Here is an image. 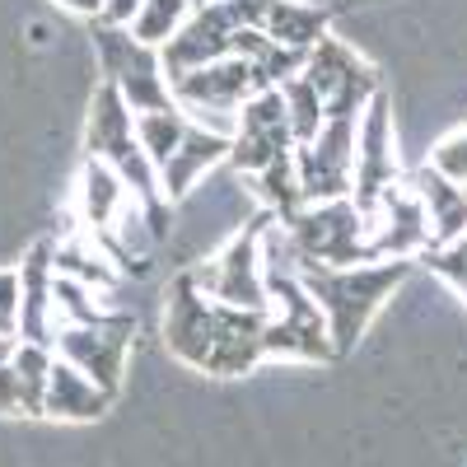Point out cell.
Masks as SVG:
<instances>
[{
  "instance_id": "1",
  "label": "cell",
  "mask_w": 467,
  "mask_h": 467,
  "mask_svg": "<svg viewBox=\"0 0 467 467\" xmlns=\"http://www.w3.org/2000/svg\"><path fill=\"white\" fill-rule=\"evenodd\" d=\"M266 318L271 314H244V308L206 299L182 271V276L169 285L164 346L192 369L234 379V374H248L257 360H266V350H262Z\"/></svg>"
},
{
  "instance_id": "2",
  "label": "cell",
  "mask_w": 467,
  "mask_h": 467,
  "mask_svg": "<svg viewBox=\"0 0 467 467\" xmlns=\"http://www.w3.org/2000/svg\"><path fill=\"white\" fill-rule=\"evenodd\" d=\"M407 271H411V262H402V257L360 262V266H318V262H304V290L314 295V304L323 308L337 356H346V350L365 337L369 318L383 308V299L407 281Z\"/></svg>"
},
{
  "instance_id": "3",
  "label": "cell",
  "mask_w": 467,
  "mask_h": 467,
  "mask_svg": "<svg viewBox=\"0 0 467 467\" xmlns=\"http://www.w3.org/2000/svg\"><path fill=\"white\" fill-rule=\"evenodd\" d=\"M85 150H89V160H103L108 169H117V178L131 187V197L150 211V220L160 224V234H164L173 206L164 202V192H160V169L145 160V150L136 140V112L122 103V94H117L108 80L94 89L89 127H85Z\"/></svg>"
},
{
  "instance_id": "4",
  "label": "cell",
  "mask_w": 467,
  "mask_h": 467,
  "mask_svg": "<svg viewBox=\"0 0 467 467\" xmlns=\"http://www.w3.org/2000/svg\"><path fill=\"white\" fill-rule=\"evenodd\" d=\"M276 220V215H257L248 220L234 239L197 262V266H187V276L192 285H197L206 299L215 304H229V308H244V314H271V299H266V276H262V229Z\"/></svg>"
},
{
  "instance_id": "5",
  "label": "cell",
  "mask_w": 467,
  "mask_h": 467,
  "mask_svg": "<svg viewBox=\"0 0 467 467\" xmlns=\"http://www.w3.org/2000/svg\"><path fill=\"white\" fill-rule=\"evenodd\" d=\"M285 229H290V239L299 244L304 262H318V266H360V262H374L369 215L350 197L304 206L299 215L285 220Z\"/></svg>"
},
{
  "instance_id": "6",
  "label": "cell",
  "mask_w": 467,
  "mask_h": 467,
  "mask_svg": "<svg viewBox=\"0 0 467 467\" xmlns=\"http://www.w3.org/2000/svg\"><path fill=\"white\" fill-rule=\"evenodd\" d=\"M94 47H99V66L103 80L122 94V103L140 117V112H160L173 108V85L164 75V61L154 47H140L131 28H112V24H94Z\"/></svg>"
},
{
  "instance_id": "7",
  "label": "cell",
  "mask_w": 467,
  "mask_h": 467,
  "mask_svg": "<svg viewBox=\"0 0 467 467\" xmlns=\"http://www.w3.org/2000/svg\"><path fill=\"white\" fill-rule=\"evenodd\" d=\"M356 131H360V117H327L314 140L295 145L304 206L350 197V187H356Z\"/></svg>"
},
{
  "instance_id": "8",
  "label": "cell",
  "mask_w": 467,
  "mask_h": 467,
  "mask_svg": "<svg viewBox=\"0 0 467 467\" xmlns=\"http://www.w3.org/2000/svg\"><path fill=\"white\" fill-rule=\"evenodd\" d=\"M295 154V131H290V112L281 89H262L239 108V131L229 140V169L257 178L276 160Z\"/></svg>"
},
{
  "instance_id": "9",
  "label": "cell",
  "mask_w": 467,
  "mask_h": 467,
  "mask_svg": "<svg viewBox=\"0 0 467 467\" xmlns=\"http://www.w3.org/2000/svg\"><path fill=\"white\" fill-rule=\"evenodd\" d=\"M131 327H136V318L112 323V327H57L52 350H57V360L80 369L94 388H103L108 398H117L122 393V379H127Z\"/></svg>"
},
{
  "instance_id": "10",
  "label": "cell",
  "mask_w": 467,
  "mask_h": 467,
  "mask_svg": "<svg viewBox=\"0 0 467 467\" xmlns=\"http://www.w3.org/2000/svg\"><path fill=\"white\" fill-rule=\"evenodd\" d=\"M398 178V150H393V103L379 89L369 99V108L360 112V131H356V187H350V202L365 215L374 211V202L383 197Z\"/></svg>"
},
{
  "instance_id": "11",
  "label": "cell",
  "mask_w": 467,
  "mask_h": 467,
  "mask_svg": "<svg viewBox=\"0 0 467 467\" xmlns=\"http://www.w3.org/2000/svg\"><path fill=\"white\" fill-rule=\"evenodd\" d=\"M369 248H374V262H383V257L411 262L425 248H435L431 220H425V206H420L411 182H393L374 202V211H369Z\"/></svg>"
},
{
  "instance_id": "12",
  "label": "cell",
  "mask_w": 467,
  "mask_h": 467,
  "mask_svg": "<svg viewBox=\"0 0 467 467\" xmlns=\"http://www.w3.org/2000/svg\"><path fill=\"white\" fill-rule=\"evenodd\" d=\"M262 94L257 89V75L244 57H224L215 66H202V70H187L173 80V103L192 117V112H229L239 117V108Z\"/></svg>"
},
{
  "instance_id": "13",
  "label": "cell",
  "mask_w": 467,
  "mask_h": 467,
  "mask_svg": "<svg viewBox=\"0 0 467 467\" xmlns=\"http://www.w3.org/2000/svg\"><path fill=\"white\" fill-rule=\"evenodd\" d=\"M234 33H239V19H234L229 0L224 5H211V10H192L182 33L160 52L169 85L178 80V75H187V70H202V66H215V61L234 57Z\"/></svg>"
},
{
  "instance_id": "14",
  "label": "cell",
  "mask_w": 467,
  "mask_h": 467,
  "mask_svg": "<svg viewBox=\"0 0 467 467\" xmlns=\"http://www.w3.org/2000/svg\"><path fill=\"white\" fill-rule=\"evenodd\" d=\"M15 271H19V341L52 346L57 337V244L37 239Z\"/></svg>"
},
{
  "instance_id": "15",
  "label": "cell",
  "mask_w": 467,
  "mask_h": 467,
  "mask_svg": "<svg viewBox=\"0 0 467 467\" xmlns=\"http://www.w3.org/2000/svg\"><path fill=\"white\" fill-rule=\"evenodd\" d=\"M220 164H229V140H224V136H211V131H202V127H187L182 145L173 150V160L160 169L164 202L173 206V202L192 197V187H197L211 169H220Z\"/></svg>"
},
{
  "instance_id": "16",
  "label": "cell",
  "mask_w": 467,
  "mask_h": 467,
  "mask_svg": "<svg viewBox=\"0 0 467 467\" xmlns=\"http://www.w3.org/2000/svg\"><path fill=\"white\" fill-rule=\"evenodd\" d=\"M416 197L425 206V220H431V234H435V244H458L467 239V187H458L453 178H444L440 169L425 164L416 178Z\"/></svg>"
},
{
  "instance_id": "17",
  "label": "cell",
  "mask_w": 467,
  "mask_h": 467,
  "mask_svg": "<svg viewBox=\"0 0 467 467\" xmlns=\"http://www.w3.org/2000/svg\"><path fill=\"white\" fill-rule=\"evenodd\" d=\"M75 202H80V215H85V229L94 234H108L112 220L127 211L131 202V187L117 178V169H108L103 160H89L80 169V187H75Z\"/></svg>"
},
{
  "instance_id": "18",
  "label": "cell",
  "mask_w": 467,
  "mask_h": 467,
  "mask_svg": "<svg viewBox=\"0 0 467 467\" xmlns=\"http://www.w3.org/2000/svg\"><path fill=\"white\" fill-rule=\"evenodd\" d=\"M112 407V398L103 388H94L80 369H70L66 360L52 365V383H47V402H43V416L52 420H94Z\"/></svg>"
},
{
  "instance_id": "19",
  "label": "cell",
  "mask_w": 467,
  "mask_h": 467,
  "mask_svg": "<svg viewBox=\"0 0 467 467\" xmlns=\"http://www.w3.org/2000/svg\"><path fill=\"white\" fill-rule=\"evenodd\" d=\"M262 33L290 52H314L327 37V10L308 5V0H271V15H266Z\"/></svg>"
},
{
  "instance_id": "20",
  "label": "cell",
  "mask_w": 467,
  "mask_h": 467,
  "mask_svg": "<svg viewBox=\"0 0 467 467\" xmlns=\"http://www.w3.org/2000/svg\"><path fill=\"white\" fill-rule=\"evenodd\" d=\"M57 276L80 281V285L108 295V290L117 285V266H112V257H108L103 248H94V244L85 239V234H70L66 244H57Z\"/></svg>"
},
{
  "instance_id": "21",
  "label": "cell",
  "mask_w": 467,
  "mask_h": 467,
  "mask_svg": "<svg viewBox=\"0 0 467 467\" xmlns=\"http://www.w3.org/2000/svg\"><path fill=\"white\" fill-rule=\"evenodd\" d=\"M187 112L173 103V108H160V112H140L136 117V140H140V150H145V160L154 164V169H164L169 160H173V150L182 145V136H187Z\"/></svg>"
},
{
  "instance_id": "22",
  "label": "cell",
  "mask_w": 467,
  "mask_h": 467,
  "mask_svg": "<svg viewBox=\"0 0 467 467\" xmlns=\"http://www.w3.org/2000/svg\"><path fill=\"white\" fill-rule=\"evenodd\" d=\"M10 365H15V374H19L24 416H43L47 383H52V365H57V350H52V346H43V341H19Z\"/></svg>"
},
{
  "instance_id": "23",
  "label": "cell",
  "mask_w": 467,
  "mask_h": 467,
  "mask_svg": "<svg viewBox=\"0 0 467 467\" xmlns=\"http://www.w3.org/2000/svg\"><path fill=\"white\" fill-rule=\"evenodd\" d=\"M192 19V5L187 0H145L136 24H131V37L140 47H154V52H164L173 37L182 33V24Z\"/></svg>"
},
{
  "instance_id": "24",
  "label": "cell",
  "mask_w": 467,
  "mask_h": 467,
  "mask_svg": "<svg viewBox=\"0 0 467 467\" xmlns=\"http://www.w3.org/2000/svg\"><path fill=\"white\" fill-rule=\"evenodd\" d=\"M253 182H257V197H262L266 215H276L281 224H285L290 215H299V211H304V192H299V169H295V154H285V160H276L271 169H262Z\"/></svg>"
},
{
  "instance_id": "25",
  "label": "cell",
  "mask_w": 467,
  "mask_h": 467,
  "mask_svg": "<svg viewBox=\"0 0 467 467\" xmlns=\"http://www.w3.org/2000/svg\"><path fill=\"white\" fill-rule=\"evenodd\" d=\"M281 99H285V112H290V131H295V145H308L323 122H327V103L318 99V89L304 80V75H295L290 85H281Z\"/></svg>"
},
{
  "instance_id": "26",
  "label": "cell",
  "mask_w": 467,
  "mask_h": 467,
  "mask_svg": "<svg viewBox=\"0 0 467 467\" xmlns=\"http://www.w3.org/2000/svg\"><path fill=\"white\" fill-rule=\"evenodd\" d=\"M420 257H425V266L440 271V276L467 299V239H458V244H435V248H425Z\"/></svg>"
},
{
  "instance_id": "27",
  "label": "cell",
  "mask_w": 467,
  "mask_h": 467,
  "mask_svg": "<svg viewBox=\"0 0 467 467\" xmlns=\"http://www.w3.org/2000/svg\"><path fill=\"white\" fill-rule=\"evenodd\" d=\"M431 169H440L444 178H453L458 187H467V127H462V131H453L449 140H440V145H435V154H431Z\"/></svg>"
},
{
  "instance_id": "28",
  "label": "cell",
  "mask_w": 467,
  "mask_h": 467,
  "mask_svg": "<svg viewBox=\"0 0 467 467\" xmlns=\"http://www.w3.org/2000/svg\"><path fill=\"white\" fill-rule=\"evenodd\" d=\"M0 337H19V271H0Z\"/></svg>"
},
{
  "instance_id": "29",
  "label": "cell",
  "mask_w": 467,
  "mask_h": 467,
  "mask_svg": "<svg viewBox=\"0 0 467 467\" xmlns=\"http://www.w3.org/2000/svg\"><path fill=\"white\" fill-rule=\"evenodd\" d=\"M0 416H24V393L15 365H0Z\"/></svg>"
},
{
  "instance_id": "30",
  "label": "cell",
  "mask_w": 467,
  "mask_h": 467,
  "mask_svg": "<svg viewBox=\"0 0 467 467\" xmlns=\"http://www.w3.org/2000/svg\"><path fill=\"white\" fill-rule=\"evenodd\" d=\"M140 5H145V0H103V15H99V24L131 28V24H136V15H140Z\"/></svg>"
},
{
  "instance_id": "31",
  "label": "cell",
  "mask_w": 467,
  "mask_h": 467,
  "mask_svg": "<svg viewBox=\"0 0 467 467\" xmlns=\"http://www.w3.org/2000/svg\"><path fill=\"white\" fill-rule=\"evenodd\" d=\"M61 10H70V15H80V19H94L99 24V15H103V0H57Z\"/></svg>"
},
{
  "instance_id": "32",
  "label": "cell",
  "mask_w": 467,
  "mask_h": 467,
  "mask_svg": "<svg viewBox=\"0 0 467 467\" xmlns=\"http://www.w3.org/2000/svg\"><path fill=\"white\" fill-rule=\"evenodd\" d=\"M15 346H19V337H0V365L15 360Z\"/></svg>"
},
{
  "instance_id": "33",
  "label": "cell",
  "mask_w": 467,
  "mask_h": 467,
  "mask_svg": "<svg viewBox=\"0 0 467 467\" xmlns=\"http://www.w3.org/2000/svg\"><path fill=\"white\" fill-rule=\"evenodd\" d=\"M192 10H211V5H224V0H187Z\"/></svg>"
}]
</instances>
